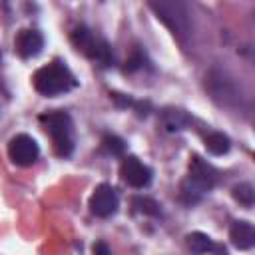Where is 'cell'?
Wrapping results in <instances>:
<instances>
[{"mask_svg":"<svg viewBox=\"0 0 255 255\" xmlns=\"http://www.w3.org/2000/svg\"><path fill=\"white\" fill-rule=\"evenodd\" d=\"M185 239H187V247H189L191 251H195V253H207V251H217V249H219V247L211 241L209 235L199 233V231L189 233Z\"/></svg>","mask_w":255,"mask_h":255,"instance_id":"4fadbf2b","label":"cell"},{"mask_svg":"<svg viewBox=\"0 0 255 255\" xmlns=\"http://www.w3.org/2000/svg\"><path fill=\"white\" fill-rule=\"evenodd\" d=\"M229 239L237 249H251L255 245V229L247 221H235L229 229Z\"/></svg>","mask_w":255,"mask_h":255,"instance_id":"8fae6325","label":"cell"},{"mask_svg":"<svg viewBox=\"0 0 255 255\" xmlns=\"http://www.w3.org/2000/svg\"><path fill=\"white\" fill-rule=\"evenodd\" d=\"M8 155L16 165H32L38 155H40V147L36 143L34 137H30L28 133H18L8 141Z\"/></svg>","mask_w":255,"mask_h":255,"instance_id":"8992f818","label":"cell"},{"mask_svg":"<svg viewBox=\"0 0 255 255\" xmlns=\"http://www.w3.org/2000/svg\"><path fill=\"white\" fill-rule=\"evenodd\" d=\"M32 82H34L36 92L42 96H48V98L70 92L76 86L74 74L62 62H50V64L42 66L40 70H36Z\"/></svg>","mask_w":255,"mask_h":255,"instance_id":"7a4b0ae2","label":"cell"},{"mask_svg":"<svg viewBox=\"0 0 255 255\" xmlns=\"http://www.w3.org/2000/svg\"><path fill=\"white\" fill-rule=\"evenodd\" d=\"M205 147L209 153L213 155H223L229 151L231 143H229V137L225 133H219V131H211L205 135Z\"/></svg>","mask_w":255,"mask_h":255,"instance_id":"5bb4252c","label":"cell"},{"mask_svg":"<svg viewBox=\"0 0 255 255\" xmlns=\"http://www.w3.org/2000/svg\"><path fill=\"white\" fill-rule=\"evenodd\" d=\"M215 185V169L199 155L189 157V173L181 183V197L187 203H195L205 191Z\"/></svg>","mask_w":255,"mask_h":255,"instance_id":"3957f363","label":"cell"},{"mask_svg":"<svg viewBox=\"0 0 255 255\" xmlns=\"http://www.w3.org/2000/svg\"><path fill=\"white\" fill-rule=\"evenodd\" d=\"M94 253H102V255H110V249H108L106 245H102V243H98V245H94Z\"/></svg>","mask_w":255,"mask_h":255,"instance_id":"d6986e66","label":"cell"},{"mask_svg":"<svg viewBox=\"0 0 255 255\" xmlns=\"http://www.w3.org/2000/svg\"><path fill=\"white\" fill-rule=\"evenodd\" d=\"M120 177L128 185L141 189V187H147L149 185V181H151V169L145 163H141L135 155H128V157L122 159Z\"/></svg>","mask_w":255,"mask_h":255,"instance_id":"ba28073f","label":"cell"},{"mask_svg":"<svg viewBox=\"0 0 255 255\" xmlns=\"http://www.w3.org/2000/svg\"><path fill=\"white\" fill-rule=\"evenodd\" d=\"M161 126L163 129L167 131H177V129H183L189 126V116L183 112V110H177V108H167L161 112Z\"/></svg>","mask_w":255,"mask_h":255,"instance_id":"7c38bea8","label":"cell"},{"mask_svg":"<svg viewBox=\"0 0 255 255\" xmlns=\"http://www.w3.org/2000/svg\"><path fill=\"white\" fill-rule=\"evenodd\" d=\"M72 42H74V46L78 50H82L88 58L96 60L100 66H110V62H112V50H110L108 42L102 40V38H96L88 28H84V26L76 28L72 32Z\"/></svg>","mask_w":255,"mask_h":255,"instance_id":"5b68a950","label":"cell"},{"mask_svg":"<svg viewBox=\"0 0 255 255\" xmlns=\"http://www.w3.org/2000/svg\"><path fill=\"white\" fill-rule=\"evenodd\" d=\"M102 147H104L108 153H112V155H122L124 149H126V143H124L118 135L108 133V135H104V139H102Z\"/></svg>","mask_w":255,"mask_h":255,"instance_id":"e0dca14e","label":"cell"},{"mask_svg":"<svg viewBox=\"0 0 255 255\" xmlns=\"http://www.w3.org/2000/svg\"><path fill=\"white\" fill-rule=\"evenodd\" d=\"M131 205L135 207V211L143 213V215H151V217H157L159 215V203L151 197H145V195H137L131 199Z\"/></svg>","mask_w":255,"mask_h":255,"instance_id":"9a60e30c","label":"cell"},{"mask_svg":"<svg viewBox=\"0 0 255 255\" xmlns=\"http://www.w3.org/2000/svg\"><path fill=\"white\" fill-rule=\"evenodd\" d=\"M233 199L239 201L243 207H251L255 203V189L251 183H239L233 187Z\"/></svg>","mask_w":255,"mask_h":255,"instance_id":"2e32d148","label":"cell"},{"mask_svg":"<svg viewBox=\"0 0 255 255\" xmlns=\"http://www.w3.org/2000/svg\"><path fill=\"white\" fill-rule=\"evenodd\" d=\"M42 46H44V38L38 30H32V28H24L16 34L14 38V48L18 52L20 58H34L42 52Z\"/></svg>","mask_w":255,"mask_h":255,"instance_id":"9c48e42d","label":"cell"},{"mask_svg":"<svg viewBox=\"0 0 255 255\" xmlns=\"http://www.w3.org/2000/svg\"><path fill=\"white\" fill-rule=\"evenodd\" d=\"M147 6L177 42L185 44L189 40L191 14L185 0H147Z\"/></svg>","mask_w":255,"mask_h":255,"instance_id":"6da1fadb","label":"cell"},{"mask_svg":"<svg viewBox=\"0 0 255 255\" xmlns=\"http://www.w3.org/2000/svg\"><path fill=\"white\" fill-rule=\"evenodd\" d=\"M207 86H209V92L213 96V100L229 106L231 102H237L239 96H237V88L231 80H227L223 74H209L207 78Z\"/></svg>","mask_w":255,"mask_h":255,"instance_id":"30bf717a","label":"cell"},{"mask_svg":"<svg viewBox=\"0 0 255 255\" xmlns=\"http://www.w3.org/2000/svg\"><path fill=\"white\" fill-rule=\"evenodd\" d=\"M40 124L44 126V129L50 133L52 143H54V151L62 157L70 155L74 149V139H72V120L66 112H46L40 116Z\"/></svg>","mask_w":255,"mask_h":255,"instance_id":"277c9868","label":"cell"},{"mask_svg":"<svg viewBox=\"0 0 255 255\" xmlns=\"http://www.w3.org/2000/svg\"><path fill=\"white\" fill-rule=\"evenodd\" d=\"M141 64H143V58H141L139 54H133V56L126 62V70H128V72H133L135 68H141Z\"/></svg>","mask_w":255,"mask_h":255,"instance_id":"ac0fdd59","label":"cell"},{"mask_svg":"<svg viewBox=\"0 0 255 255\" xmlns=\"http://www.w3.org/2000/svg\"><path fill=\"white\" fill-rule=\"evenodd\" d=\"M118 205H120V197H118V191L110 185V183H100L92 197H90V211L96 215V217H110L118 211Z\"/></svg>","mask_w":255,"mask_h":255,"instance_id":"52a82bcc","label":"cell"}]
</instances>
